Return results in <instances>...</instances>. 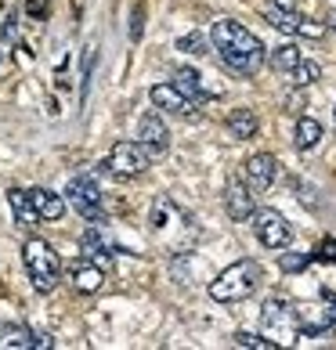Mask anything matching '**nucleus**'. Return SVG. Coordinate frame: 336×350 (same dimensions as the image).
<instances>
[{
	"label": "nucleus",
	"instance_id": "obj_1",
	"mask_svg": "<svg viewBox=\"0 0 336 350\" xmlns=\"http://www.w3.org/2000/svg\"><path fill=\"white\" fill-rule=\"evenodd\" d=\"M210 40L217 47V55H221V62H224L231 72H239V76L261 72L264 58H268V47L257 40V36L242 22H231V18H217L214 22Z\"/></svg>",
	"mask_w": 336,
	"mask_h": 350
},
{
	"label": "nucleus",
	"instance_id": "obj_2",
	"mask_svg": "<svg viewBox=\"0 0 336 350\" xmlns=\"http://www.w3.org/2000/svg\"><path fill=\"white\" fill-rule=\"evenodd\" d=\"M261 264L257 260H235L231 267H224L221 275L210 282V296L217 304H239L246 300V296L257 293V285H261Z\"/></svg>",
	"mask_w": 336,
	"mask_h": 350
},
{
	"label": "nucleus",
	"instance_id": "obj_3",
	"mask_svg": "<svg viewBox=\"0 0 336 350\" xmlns=\"http://www.w3.org/2000/svg\"><path fill=\"white\" fill-rule=\"evenodd\" d=\"M22 264H25V275H29L36 293H51L58 285L62 264H58V253L44 239H29L22 245Z\"/></svg>",
	"mask_w": 336,
	"mask_h": 350
},
{
	"label": "nucleus",
	"instance_id": "obj_4",
	"mask_svg": "<svg viewBox=\"0 0 336 350\" xmlns=\"http://www.w3.org/2000/svg\"><path fill=\"white\" fill-rule=\"evenodd\" d=\"M261 329L264 336H271L279 347L282 343H293L300 336V325H296V310L286 300H268L261 307Z\"/></svg>",
	"mask_w": 336,
	"mask_h": 350
},
{
	"label": "nucleus",
	"instance_id": "obj_5",
	"mask_svg": "<svg viewBox=\"0 0 336 350\" xmlns=\"http://www.w3.org/2000/svg\"><path fill=\"white\" fill-rule=\"evenodd\" d=\"M105 170L116 177V180H134L148 170V148L134 145V141H120L112 152H109V159H105Z\"/></svg>",
	"mask_w": 336,
	"mask_h": 350
},
{
	"label": "nucleus",
	"instance_id": "obj_6",
	"mask_svg": "<svg viewBox=\"0 0 336 350\" xmlns=\"http://www.w3.org/2000/svg\"><path fill=\"white\" fill-rule=\"evenodd\" d=\"M66 199L76 213H80L83 220H98L105 217V210H101V188H98V180L90 177V174H76L69 180V188H66Z\"/></svg>",
	"mask_w": 336,
	"mask_h": 350
},
{
	"label": "nucleus",
	"instance_id": "obj_7",
	"mask_svg": "<svg viewBox=\"0 0 336 350\" xmlns=\"http://www.w3.org/2000/svg\"><path fill=\"white\" fill-rule=\"evenodd\" d=\"M253 231H257V242H261L264 250H286L289 239H293L289 220L282 217L279 210H271V206L253 213Z\"/></svg>",
	"mask_w": 336,
	"mask_h": 350
},
{
	"label": "nucleus",
	"instance_id": "obj_8",
	"mask_svg": "<svg viewBox=\"0 0 336 350\" xmlns=\"http://www.w3.org/2000/svg\"><path fill=\"white\" fill-rule=\"evenodd\" d=\"M152 105L163 109V112H170V116H177V120H188V123L199 120L196 98H188L185 90L174 87V83H156V87H152Z\"/></svg>",
	"mask_w": 336,
	"mask_h": 350
},
{
	"label": "nucleus",
	"instance_id": "obj_9",
	"mask_svg": "<svg viewBox=\"0 0 336 350\" xmlns=\"http://www.w3.org/2000/svg\"><path fill=\"white\" fill-rule=\"evenodd\" d=\"M138 141L148 148V155H166L170 152V131H166V123L156 112H145L138 120Z\"/></svg>",
	"mask_w": 336,
	"mask_h": 350
},
{
	"label": "nucleus",
	"instance_id": "obj_10",
	"mask_svg": "<svg viewBox=\"0 0 336 350\" xmlns=\"http://www.w3.org/2000/svg\"><path fill=\"white\" fill-rule=\"evenodd\" d=\"M279 180V159L268 152H257L246 159V185L253 191H268L271 185Z\"/></svg>",
	"mask_w": 336,
	"mask_h": 350
},
{
	"label": "nucleus",
	"instance_id": "obj_11",
	"mask_svg": "<svg viewBox=\"0 0 336 350\" xmlns=\"http://www.w3.org/2000/svg\"><path fill=\"white\" fill-rule=\"evenodd\" d=\"M224 210L231 220H253L257 202H253V188L242 185V180H231L224 188Z\"/></svg>",
	"mask_w": 336,
	"mask_h": 350
},
{
	"label": "nucleus",
	"instance_id": "obj_12",
	"mask_svg": "<svg viewBox=\"0 0 336 350\" xmlns=\"http://www.w3.org/2000/svg\"><path fill=\"white\" fill-rule=\"evenodd\" d=\"M296 325H300V336H318L333 325V310L318 307V304H296Z\"/></svg>",
	"mask_w": 336,
	"mask_h": 350
},
{
	"label": "nucleus",
	"instance_id": "obj_13",
	"mask_svg": "<svg viewBox=\"0 0 336 350\" xmlns=\"http://www.w3.org/2000/svg\"><path fill=\"white\" fill-rule=\"evenodd\" d=\"M29 199L36 206V213H40V220H62V217H66V199H62L58 191H51V188H29Z\"/></svg>",
	"mask_w": 336,
	"mask_h": 350
},
{
	"label": "nucleus",
	"instance_id": "obj_14",
	"mask_svg": "<svg viewBox=\"0 0 336 350\" xmlns=\"http://www.w3.org/2000/svg\"><path fill=\"white\" fill-rule=\"evenodd\" d=\"M36 347V332L18 321H0V350H29Z\"/></svg>",
	"mask_w": 336,
	"mask_h": 350
},
{
	"label": "nucleus",
	"instance_id": "obj_15",
	"mask_svg": "<svg viewBox=\"0 0 336 350\" xmlns=\"http://www.w3.org/2000/svg\"><path fill=\"white\" fill-rule=\"evenodd\" d=\"M257 131H261V120H257L253 109H235L228 116V134L235 141H250V137H257Z\"/></svg>",
	"mask_w": 336,
	"mask_h": 350
},
{
	"label": "nucleus",
	"instance_id": "obj_16",
	"mask_svg": "<svg viewBox=\"0 0 336 350\" xmlns=\"http://www.w3.org/2000/svg\"><path fill=\"white\" fill-rule=\"evenodd\" d=\"M8 202H11V213H15V224L29 228V224H36V220H40V213H36V206H33V199H29V191L11 188V191H8Z\"/></svg>",
	"mask_w": 336,
	"mask_h": 350
},
{
	"label": "nucleus",
	"instance_id": "obj_17",
	"mask_svg": "<svg viewBox=\"0 0 336 350\" xmlns=\"http://www.w3.org/2000/svg\"><path fill=\"white\" fill-rule=\"evenodd\" d=\"M101 282H105V275H101V267L90 260V264H76L73 267V285L80 293H98L101 289Z\"/></svg>",
	"mask_w": 336,
	"mask_h": 350
},
{
	"label": "nucleus",
	"instance_id": "obj_18",
	"mask_svg": "<svg viewBox=\"0 0 336 350\" xmlns=\"http://www.w3.org/2000/svg\"><path fill=\"white\" fill-rule=\"evenodd\" d=\"M318 141H322V123L318 120H296V131H293V145L300 148V152H311L318 148Z\"/></svg>",
	"mask_w": 336,
	"mask_h": 350
},
{
	"label": "nucleus",
	"instance_id": "obj_19",
	"mask_svg": "<svg viewBox=\"0 0 336 350\" xmlns=\"http://www.w3.org/2000/svg\"><path fill=\"white\" fill-rule=\"evenodd\" d=\"M174 87H181L188 98H196V101L206 94V90H203V76L196 69H188V66H177L174 69Z\"/></svg>",
	"mask_w": 336,
	"mask_h": 350
},
{
	"label": "nucleus",
	"instance_id": "obj_20",
	"mask_svg": "<svg viewBox=\"0 0 336 350\" xmlns=\"http://www.w3.org/2000/svg\"><path fill=\"white\" fill-rule=\"evenodd\" d=\"M271 69H279V72H293L296 66H300V51H296V44H282V47H275L271 51Z\"/></svg>",
	"mask_w": 336,
	"mask_h": 350
},
{
	"label": "nucleus",
	"instance_id": "obj_21",
	"mask_svg": "<svg viewBox=\"0 0 336 350\" xmlns=\"http://www.w3.org/2000/svg\"><path fill=\"white\" fill-rule=\"evenodd\" d=\"M264 18L275 25L279 33H296L300 29V15H296V11H286V8H275V4L264 11Z\"/></svg>",
	"mask_w": 336,
	"mask_h": 350
},
{
	"label": "nucleus",
	"instance_id": "obj_22",
	"mask_svg": "<svg viewBox=\"0 0 336 350\" xmlns=\"http://www.w3.org/2000/svg\"><path fill=\"white\" fill-rule=\"evenodd\" d=\"M109 245L105 242H101V235H98V228H90L87 231V235H83V256H90V260H94L98 267H105L109 264Z\"/></svg>",
	"mask_w": 336,
	"mask_h": 350
},
{
	"label": "nucleus",
	"instance_id": "obj_23",
	"mask_svg": "<svg viewBox=\"0 0 336 350\" xmlns=\"http://www.w3.org/2000/svg\"><path fill=\"white\" fill-rule=\"evenodd\" d=\"M231 340H235V347H246V350H275L279 347L271 336H253V332H235Z\"/></svg>",
	"mask_w": 336,
	"mask_h": 350
},
{
	"label": "nucleus",
	"instance_id": "obj_24",
	"mask_svg": "<svg viewBox=\"0 0 336 350\" xmlns=\"http://www.w3.org/2000/svg\"><path fill=\"white\" fill-rule=\"evenodd\" d=\"M289 76H293L296 87H311L318 76H322V66H318V62H300V66H296Z\"/></svg>",
	"mask_w": 336,
	"mask_h": 350
},
{
	"label": "nucleus",
	"instance_id": "obj_25",
	"mask_svg": "<svg viewBox=\"0 0 336 350\" xmlns=\"http://www.w3.org/2000/svg\"><path fill=\"white\" fill-rule=\"evenodd\" d=\"M177 51H188V55H206V40H203V33H188V36H181V40H177Z\"/></svg>",
	"mask_w": 336,
	"mask_h": 350
},
{
	"label": "nucleus",
	"instance_id": "obj_26",
	"mask_svg": "<svg viewBox=\"0 0 336 350\" xmlns=\"http://www.w3.org/2000/svg\"><path fill=\"white\" fill-rule=\"evenodd\" d=\"M296 33L307 36V40H318V36H326V22H315V18L300 15V29H296Z\"/></svg>",
	"mask_w": 336,
	"mask_h": 350
},
{
	"label": "nucleus",
	"instance_id": "obj_27",
	"mask_svg": "<svg viewBox=\"0 0 336 350\" xmlns=\"http://www.w3.org/2000/svg\"><path fill=\"white\" fill-rule=\"evenodd\" d=\"M307 260H311L307 253H286V256H282V271H300Z\"/></svg>",
	"mask_w": 336,
	"mask_h": 350
},
{
	"label": "nucleus",
	"instance_id": "obj_28",
	"mask_svg": "<svg viewBox=\"0 0 336 350\" xmlns=\"http://www.w3.org/2000/svg\"><path fill=\"white\" fill-rule=\"evenodd\" d=\"M47 4H51V0H25V15H29V18H44Z\"/></svg>",
	"mask_w": 336,
	"mask_h": 350
},
{
	"label": "nucleus",
	"instance_id": "obj_29",
	"mask_svg": "<svg viewBox=\"0 0 336 350\" xmlns=\"http://www.w3.org/2000/svg\"><path fill=\"white\" fill-rule=\"evenodd\" d=\"M315 253H318V260H336V242H322Z\"/></svg>",
	"mask_w": 336,
	"mask_h": 350
},
{
	"label": "nucleus",
	"instance_id": "obj_30",
	"mask_svg": "<svg viewBox=\"0 0 336 350\" xmlns=\"http://www.w3.org/2000/svg\"><path fill=\"white\" fill-rule=\"evenodd\" d=\"M141 15H145V11H141V4L134 8V25H131V36L134 40H141Z\"/></svg>",
	"mask_w": 336,
	"mask_h": 350
},
{
	"label": "nucleus",
	"instance_id": "obj_31",
	"mask_svg": "<svg viewBox=\"0 0 336 350\" xmlns=\"http://www.w3.org/2000/svg\"><path fill=\"white\" fill-rule=\"evenodd\" d=\"M36 347L47 350V347H55V343H51V336H47V332H36Z\"/></svg>",
	"mask_w": 336,
	"mask_h": 350
},
{
	"label": "nucleus",
	"instance_id": "obj_32",
	"mask_svg": "<svg viewBox=\"0 0 336 350\" xmlns=\"http://www.w3.org/2000/svg\"><path fill=\"white\" fill-rule=\"evenodd\" d=\"M275 8H286V11H296V0H271Z\"/></svg>",
	"mask_w": 336,
	"mask_h": 350
},
{
	"label": "nucleus",
	"instance_id": "obj_33",
	"mask_svg": "<svg viewBox=\"0 0 336 350\" xmlns=\"http://www.w3.org/2000/svg\"><path fill=\"white\" fill-rule=\"evenodd\" d=\"M329 29H336V11H333V15H329Z\"/></svg>",
	"mask_w": 336,
	"mask_h": 350
},
{
	"label": "nucleus",
	"instance_id": "obj_34",
	"mask_svg": "<svg viewBox=\"0 0 336 350\" xmlns=\"http://www.w3.org/2000/svg\"><path fill=\"white\" fill-rule=\"evenodd\" d=\"M333 112H336V109H333Z\"/></svg>",
	"mask_w": 336,
	"mask_h": 350
}]
</instances>
